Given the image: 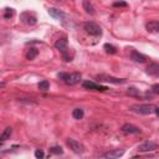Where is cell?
<instances>
[{"label": "cell", "mask_w": 159, "mask_h": 159, "mask_svg": "<svg viewBox=\"0 0 159 159\" xmlns=\"http://www.w3.org/2000/svg\"><path fill=\"white\" fill-rule=\"evenodd\" d=\"M125 153V149H114L98 157V159H119Z\"/></svg>", "instance_id": "cell-5"}, {"label": "cell", "mask_w": 159, "mask_h": 159, "mask_svg": "<svg viewBox=\"0 0 159 159\" xmlns=\"http://www.w3.org/2000/svg\"><path fill=\"white\" fill-rule=\"evenodd\" d=\"M120 129H122V132L125 133V134H139V133L142 132L139 127H137V125H134V124H130V123L123 124Z\"/></svg>", "instance_id": "cell-10"}, {"label": "cell", "mask_w": 159, "mask_h": 159, "mask_svg": "<svg viewBox=\"0 0 159 159\" xmlns=\"http://www.w3.org/2000/svg\"><path fill=\"white\" fill-rule=\"evenodd\" d=\"M157 107L154 104H133L130 106V111L134 113H139V114H152L155 113Z\"/></svg>", "instance_id": "cell-2"}, {"label": "cell", "mask_w": 159, "mask_h": 159, "mask_svg": "<svg viewBox=\"0 0 159 159\" xmlns=\"http://www.w3.org/2000/svg\"><path fill=\"white\" fill-rule=\"evenodd\" d=\"M130 58H132L134 62H138V63H144L145 60H147L144 55L139 53V52L135 51V50H132V52H130Z\"/></svg>", "instance_id": "cell-15"}, {"label": "cell", "mask_w": 159, "mask_h": 159, "mask_svg": "<svg viewBox=\"0 0 159 159\" xmlns=\"http://www.w3.org/2000/svg\"><path fill=\"white\" fill-rule=\"evenodd\" d=\"M48 14H50V16H52L53 19H57V20H63L66 17V14L62 10L56 9V7H48Z\"/></svg>", "instance_id": "cell-13"}, {"label": "cell", "mask_w": 159, "mask_h": 159, "mask_svg": "<svg viewBox=\"0 0 159 159\" xmlns=\"http://www.w3.org/2000/svg\"><path fill=\"white\" fill-rule=\"evenodd\" d=\"M66 144H67V147L73 152V153H76V154H81V153H83V150H84V148H83V145L80 143V142H77L76 139H67L66 140Z\"/></svg>", "instance_id": "cell-6"}, {"label": "cell", "mask_w": 159, "mask_h": 159, "mask_svg": "<svg viewBox=\"0 0 159 159\" xmlns=\"http://www.w3.org/2000/svg\"><path fill=\"white\" fill-rule=\"evenodd\" d=\"M72 117H73L75 119H82V118H83V109H81V108H75V109L72 111Z\"/></svg>", "instance_id": "cell-19"}, {"label": "cell", "mask_w": 159, "mask_h": 159, "mask_svg": "<svg viewBox=\"0 0 159 159\" xmlns=\"http://www.w3.org/2000/svg\"><path fill=\"white\" fill-rule=\"evenodd\" d=\"M35 157H36L37 159H42V158H43V152H42L41 149H36V150H35Z\"/></svg>", "instance_id": "cell-26"}, {"label": "cell", "mask_w": 159, "mask_h": 159, "mask_svg": "<svg viewBox=\"0 0 159 159\" xmlns=\"http://www.w3.org/2000/svg\"><path fill=\"white\" fill-rule=\"evenodd\" d=\"M11 133H12V128H11V127H6V128L4 129V132L1 133V135H0V140H1V142H5V140L10 139Z\"/></svg>", "instance_id": "cell-17"}, {"label": "cell", "mask_w": 159, "mask_h": 159, "mask_svg": "<svg viewBox=\"0 0 159 159\" xmlns=\"http://www.w3.org/2000/svg\"><path fill=\"white\" fill-rule=\"evenodd\" d=\"M155 114L159 117V108H157V109H155Z\"/></svg>", "instance_id": "cell-28"}, {"label": "cell", "mask_w": 159, "mask_h": 159, "mask_svg": "<svg viewBox=\"0 0 159 159\" xmlns=\"http://www.w3.org/2000/svg\"><path fill=\"white\" fill-rule=\"evenodd\" d=\"M96 78L99 80V81L109 82V83H114V84H123V83H125L124 78H117V77H113V76H109V75H104V73L97 75Z\"/></svg>", "instance_id": "cell-4"}, {"label": "cell", "mask_w": 159, "mask_h": 159, "mask_svg": "<svg viewBox=\"0 0 159 159\" xmlns=\"http://www.w3.org/2000/svg\"><path fill=\"white\" fill-rule=\"evenodd\" d=\"M145 72H147L149 76L158 77V76H159V63H158V62H152V63H149Z\"/></svg>", "instance_id": "cell-12"}, {"label": "cell", "mask_w": 159, "mask_h": 159, "mask_svg": "<svg viewBox=\"0 0 159 159\" xmlns=\"http://www.w3.org/2000/svg\"><path fill=\"white\" fill-rule=\"evenodd\" d=\"M50 88V82L47 81V80H43V81H41L40 83H39V89H41V91H47Z\"/></svg>", "instance_id": "cell-24"}, {"label": "cell", "mask_w": 159, "mask_h": 159, "mask_svg": "<svg viewBox=\"0 0 159 159\" xmlns=\"http://www.w3.org/2000/svg\"><path fill=\"white\" fill-rule=\"evenodd\" d=\"M127 94H129V96H134V97H139V96H142V92H140L139 89L134 88V87H129V88L127 89Z\"/></svg>", "instance_id": "cell-22"}, {"label": "cell", "mask_w": 159, "mask_h": 159, "mask_svg": "<svg viewBox=\"0 0 159 159\" xmlns=\"http://www.w3.org/2000/svg\"><path fill=\"white\" fill-rule=\"evenodd\" d=\"M57 77L60 80H62L66 84H70V86H73L76 83L80 82L81 80V75L78 72H75V73H66V72H60L57 73Z\"/></svg>", "instance_id": "cell-1"}, {"label": "cell", "mask_w": 159, "mask_h": 159, "mask_svg": "<svg viewBox=\"0 0 159 159\" xmlns=\"http://www.w3.org/2000/svg\"><path fill=\"white\" fill-rule=\"evenodd\" d=\"M82 5H83V9H84V11L87 12V14H89V15H94V7H93V5H92V2H89V1H87V0H84L83 2H82Z\"/></svg>", "instance_id": "cell-16"}, {"label": "cell", "mask_w": 159, "mask_h": 159, "mask_svg": "<svg viewBox=\"0 0 159 159\" xmlns=\"http://www.w3.org/2000/svg\"><path fill=\"white\" fill-rule=\"evenodd\" d=\"M14 15H15V10L11 9V7H6V9L4 10V15H2V17L6 19V20H9V19L12 17Z\"/></svg>", "instance_id": "cell-20"}, {"label": "cell", "mask_w": 159, "mask_h": 159, "mask_svg": "<svg viewBox=\"0 0 159 159\" xmlns=\"http://www.w3.org/2000/svg\"><path fill=\"white\" fill-rule=\"evenodd\" d=\"M37 55H39V50L35 48V47H30V50H29L27 53H26V58H27V60H34Z\"/></svg>", "instance_id": "cell-18"}, {"label": "cell", "mask_w": 159, "mask_h": 159, "mask_svg": "<svg viewBox=\"0 0 159 159\" xmlns=\"http://www.w3.org/2000/svg\"><path fill=\"white\" fill-rule=\"evenodd\" d=\"M20 19L22 20V22H25V24H27V25H35V24L37 22L36 16H35L32 12H29V11L22 12V14L20 15Z\"/></svg>", "instance_id": "cell-11"}, {"label": "cell", "mask_w": 159, "mask_h": 159, "mask_svg": "<svg viewBox=\"0 0 159 159\" xmlns=\"http://www.w3.org/2000/svg\"><path fill=\"white\" fill-rule=\"evenodd\" d=\"M155 149H158V143H155L153 140H147V142L139 144V147H138L139 152H153Z\"/></svg>", "instance_id": "cell-7"}, {"label": "cell", "mask_w": 159, "mask_h": 159, "mask_svg": "<svg viewBox=\"0 0 159 159\" xmlns=\"http://www.w3.org/2000/svg\"><path fill=\"white\" fill-rule=\"evenodd\" d=\"M103 48H104V51H106L107 53H111V55H113V53H116V52H117L116 46H113V45H111V43H104Z\"/></svg>", "instance_id": "cell-21"}, {"label": "cell", "mask_w": 159, "mask_h": 159, "mask_svg": "<svg viewBox=\"0 0 159 159\" xmlns=\"http://www.w3.org/2000/svg\"><path fill=\"white\" fill-rule=\"evenodd\" d=\"M145 29H147V31H148V32H150V34H155V32H159V21H155V20H153V21H149V22H147V25H145Z\"/></svg>", "instance_id": "cell-14"}, {"label": "cell", "mask_w": 159, "mask_h": 159, "mask_svg": "<svg viewBox=\"0 0 159 159\" xmlns=\"http://www.w3.org/2000/svg\"><path fill=\"white\" fill-rule=\"evenodd\" d=\"M82 86H83V88L91 89V91H107V89H108L106 86L97 84V83H94V82H92V81H84V82L82 83Z\"/></svg>", "instance_id": "cell-9"}, {"label": "cell", "mask_w": 159, "mask_h": 159, "mask_svg": "<svg viewBox=\"0 0 159 159\" xmlns=\"http://www.w3.org/2000/svg\"><path fill=\"white\" fill-rule=\"evenodd\" d=\"M154 94H159V83H155L152 86V89H150Z\"/></svg>", "instance_id": "cell-27"}, {"label": "cell", "mask_w": 159, "mask_h": 159, "mask_svg": "<svg viewBox=\"0 0 159 159\" xmlns=\"http://www.w3.org/2000/svg\"><path fill=\"white\" fill-rule=\"evenodd\" d=\"M50 153L51 154H55V155H61L63 153V149L58 145H55V147H51L50 148Z\"/></svg>", "instance_id": "cell-23"}, {"label": "cell", "mask_w": 159, "mask_h": 159, "mask_svg": "<svg viewBox=\"0 0 159 159\" xmlns=\"http://www.w3.org/2000/svg\"><path fill=\"white\" fill-rule=\"evenodd\" d=\"M113 6L114 7H127L128 4L124 1H116V2H113Z\"/></svg>", "instance_id": "cell-25"}, {"label": "cell", "mask_w": 159, "mask_h": 159, "mask_svg": "<svg viewBox=\"0 0 159 159\" xmlns=\"http://www.w3.org/2000/svg\"><path fill=\"white\" fill-rule=\"evenodd\" d=\"M83 29L86 30L87 34H89L92 36H101L102 35V29L97 22L87 21V22L83 24Z\"/></svg>", "instance_id": "cell-3"}, {"label": "cell", "mask_w": 159, "mask_h": 159, "mask_svg": "<svg viewBox=\"0 0 159 159\" xmlns=\"http://www.w3.org/2000/svg\"><path fill=\"white\" fill-rule=\"evenodd\" d=\"M55 47H56L61 53L66 55L67 51H68V42H67V39H66V37L58 39V40L55 42Z\"/></svg>", "instance_id": "cell-8"}]
</instances>
